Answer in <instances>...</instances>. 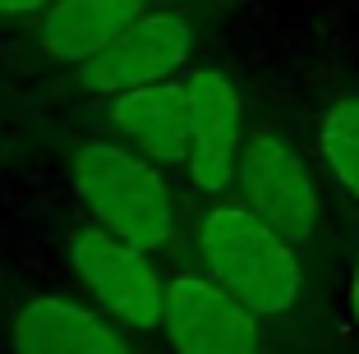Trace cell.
Wrapping results in <instances>:
<instances>
[{
    "label": "cell",
    "mask_w": 359,
    "mask_h": 354,
    "mask_svg": "<svg viewBox=\"0 0 359 354\" xmlns=\"http://www.w3.org/2000/svg\"><path fill=\"white\" fill-rule=\"evenodd\" d=\"M55 0H0V14H37V10H51Z\"/></svg>",
    "instance_id": "7c38bea8"
},
{
    "label": "cell",
    "mask_w": 359,
    "mask_h": 354,
    "mask_svg": "<svg viewBox=\"0 0 359 354\" xmlns=\"http://www.w3.org/2000/svg\"><path fill=\"white\" fill-rule=\"evenodd\" d=\"M69 184L93 221L138 249H161L175 235V198L152 156L138 147L93 138L69 156Z\"/></svg>",
    "instance_id": "7a4b0ae2"
},
{
    "label": "cell",
    "mask_w": 359,
    "mask_h": 354,
    "mask_svg": "<svg viewBox=\"0 0 359 354\" xmlns=\"http://www.w3.org/2000/svg\"><path fill=\"white\" fill-rule=\"evenodd\" d=\"M69 267L83 281V290L97 299V308L106 318H116L125 332L161 327L166 276L148 258V249H138L102 226H83L69 235Z\"/></svg>",
    "instance_id": "3957f363"
},
{
    "label": "cell",
    "mask_w": 359,
    "mask_h": 354,
    "mask_svg": "<svg viewBox=\"0 0 359 354\" xmlns=\"http://www.w3.org/2000/svg\"><path fill=\"white\" fill-rule=\"evenodd\" d=\"M170 354H263V322L212 276H170L161 304Z\"/></svg>",
    "instance_id": "8992f818"
},
{
    "label": "cell",
    "mask_w": 359,
    "mask_h": 354,
    "mask_svg": "<svg viewBox=\"0 0 359 354\" xmlns=\"http://www.w3.org/2000/svg\"><path fill=\"white\" fill-rule=\"evenodd\" d=\"M14 354H138L120 332L116 318L102 308L69 299V294H32L10 318Z\"/></svg>",
    "instance_id": "ba28073f"
},
{
    "label": "cell",
    "mask_w": 359,
    "mask_h": 354,
    "mask_svg": "<svg viewBox=\"0 0 359 354\" xmlns=\"http://www.w3.org/2000/svg\"><path fill=\"white\" fill-rule=\"evenodd\" d=\"M143 14H148V0H55L37 37H42L46 55L83 64L97 51H106Z\"/></svg>",
    "instance_id": "30bf717a"
},
{
    "label": "cell",
    "mask_w": 359,
    "mask_h": 354,
    "mask_svg": "<svg viewBox=\"0 0 359 354\" xmlns=\"http://www.w3.org/2000/svg\"><path fill=\"white\" fill-rule=\"evenodd\" d=\"M194 55V23L175 10H148L116 42L79 64V88L93 97H120L129 88H148L175 79Z\"/></svg>",
    "instance_id": "5b68a950"
},
{
    "label": "cell",
    "mask_w": 359,
    "mask_h": 354,
    "mask_svg": "<svg viewBox=\"0 0 359 354\" xmlns=\"http://www.w3.org/2000/svg\"><path fill=\"white\" fill-rule=\"evenodd\" d=\"M235 189H240L244 207L263 217L272 230H281L295 249L313 240L318 217H323V193L295 143H285L272 129L249 134L240 152V170H235Z\"/></svg>",
    "instance_id": "277c9868"
},
{
    "label": "cell",
    "mask_w": 359,
    "mask_h": 354,
    "mask_svg": "<svg viewBox=\"0 0 359 354\" xmlns=\"http://www.w3.org/2000/svg\"><path fill=\"white\" fill-rule=\"evenodd\" d=\"M116 134L129 147H138L143 156H152L157 166H184L194 143L189 125V93L184 79H161L148 88H129V93L111 97L106 106Z\"/></svg>",
    "instance_id": "9c48e42d"
},
{
    "label": "cell",
    "mask_w": 359,
    "mask_h": 354,
    "mask_svg": "<svg viewBox=\"0 0 359 354\" xmlns=\"http://www.w3.org/2000/svg\"><path fill=\"white\" fill-rule=\"evenodd\" d=\"M346 299H350V318H355V327H359V262H355V271H350V285H346Z\"/></svg>",
    "instance_id": "4fadbf2b"
},
{
    "label": "cell",
    "mask_w": 359,
    "mask_h": 354,
    "mask_svg": "<svg viewBox=\"0 0 359 354\" xmlns=\"http://www.w3.org/2000/svg\"><path fill=\"white\" fill-rule=\"evenodd\" d=\"M198 258L222 290H231L258 318H281L304 294V267L295 244L244 203H217L198 221Z\"/></svg>",
    "instance_id": "6da1fadb"
},
{
    "label": "cell",
    "mask_w": 359,
    "mask_h": 354,
    "mask_svg": "<svg viewBox=\"0 0 359 354\" xmlns=\"http://www.w3.org/2000/svg\"><path fill=\"white\" fill-rule=\"evenodd\" d=\"M318 152L327 175L359 203V97H341L318 120Z\"/></svg>",
    "instance_id": "8fae6325"
},
{
    "label": "cell",
    "mask_w": 359,
    "mask_h": 354,
    "mask_svg": "<svg viewBox=\"0 0 359 354\" xmlns=\"http://www.w3.org/2000/svg\"><path fill=\"white\" fill-rule=\"evenodd\" d=\"M184 93H189V184L198 193H222L235 184L244 152V102L240 88L226 79L222 69H194L184 74Z\"/></svg>",
    "instance_id": "52a82bcc"
}]
</instances>
